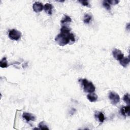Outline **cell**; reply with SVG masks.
<instances>
[{
    "mask_svg": "<svg viewBox=\"0 0 130 130\" xmlns=\"http://www.w3.org/2000/svg\"><path fill=\"white\" fill-rule=\"evenodd\" d=\"M79 2L83 6H89L90 4L88 1H79Z\"/></svg>",
    "mask_w": 130,
    "mask_h": 130,
    "instance_id": "ffe728a7",
    "label": "cell"
},
{
    "mask_svg": "<svg viewBox=\"0 0 130 130\" xmlns=\"http://www.w3.org/2000/svg\"><path fill=\"white\" fill-rule=\"evenodd\" d=\"M119 62L121 65L124 67H126L130 63V58L129 56L126 57H124L122 59L119 60Z\"/></svg>",
    "mask_w": 130,
    "mask_h": 130,
    "instance_id": "8fae6325",
    "label": "cell"
},
{
    "mask_svg": "<svg viewBox=\"0 0 130 130\" xmlns=\"http://www.w3.org/2000/svg\"><path fill=\"white\" fill-rule=\"evenodd\" d=\"M112 54H113V57L117 60H121L124 57L122 52L118 49H114L112 52Z\"/></svg>",
    "mask_w": 130,
    "mask_h": 130,
    "instance_id": "5b68a950",
    "label": "cell"
},
{
    "mask_svg": "<svg viewBox=\"0 0 130 130\" xmlns=\"http://www.w3.org/2000/svg\"><path fill=\"white\" fill-rule=\"evenodd\" d=\"M71 20H72V19H71V17L70 16H69L68 15H65L64 16L63 18L61 20V23L62 24L69 23V22H70L71 21Z\"/></svg>",
    "mask_w": 130,
    "mask_h": 130,
    "instance_id": "5bb4252c",
    "label": "cell"
},
{
    "mask_svg": "<svg viewBox=\"0 0 130 130\" xmlns=\"http://www.w3.org/2000/svg\"><path fill=\"white\" fill-rule=\"evenodd\" d=\"M95 116L99 119V122L101 123H102L105 119L104 115V114L101 112H97V113L95 114Z\"/></svg>",
    "mask_w": 130,
    "mask_h": 130,
    "instance_id": "7c38bea8",
    "label": "cell"
},
{
    "mask_svg": "<svg viewBox=\"0 0 130 130\" xmlns=\"http://www.w3.org/2000/svg\"><path fill=\"white\" fill-rule=\"evenodd\" d=\"M87 99L91 102H94L98 100V96L93 93H89V94L87 95Z\"/></svg>",
    "mask_w": 130,
    "mask_h": 130,
    "instance_id": "30bf717a",
    "label": "cell"
},
{
    "mask_svg": "<svg viewBox=\"0 0 130 130\" xmlns=\"http://www.w3.org/2000/svg\"><path fill=\"white\" fill-rule=\"evenodd\" d=\"M39 128L41 130H49V128L47 127V125L45 124L44 122H41L39 124Z\"/></svg>",
    "mask_w": 130,
    "mask_h": 130,
    "instance_id": "e0dca14e",
    "label": "cell"
},
{
    "mask_svg": "<svg viewBox=\"0 0 130 130\" xmlns=\"http://www.w3.org/2000/svg\"><path fill=\"white\" fill-rule=\"evenodd\" d=\"M79 81L81 82L83 86L84 91L86 93H92L95 91V86L93 83L91 82H89L86 79H82L79 80Z\"/></svg>",
    "mask_w": 130,
    "mask_h": 130,
    "instance_id": "7a4b0ae2",
    "label": "cell"
},
{
    "mask_svg": "<svg viewBox=\"0 0 130 130\" xmlns=\"http://www.w3.org/2000/svg\"><path fill=\"white\" fill-rule=\"evenodd\" d=\"M22 117L28 122H29L30 121H34L36 119L35 116L33 114L28 112H24L22 114Z\"/></svg>",
    "mask_w": 130,
    "mask_h": 130,
    "instance_id": "52a82bcc",
    "label": "cell"
},
{
    "mask_svg": "<svg viewBox=\"0 0 130 130\" xmlns=\"http://www.w3.org/2000/svg\"><path fill=\"white\" fill-rule=\"evenodd\" d=\"M107 2L111 5H116L119 3V1L116 0H110V1H107Z\"/></svg>",
    "mask_w": 130,
    "mask_h": 130,
    "instance_id": "d6986e66",
    "label": "cell"
},
{
    "mask_svg": "<svg viewBox=\"0 0 130 130\" xmlns=\"http://www.w3.org/2000/svg\"><path fill=\"white\" fill-rule=\"evenodd\" d=\"M123 100L128 105H130V95L129 93H126L125 95L123 97Z\"/></svg>",
    "mask_w": 130,
    "mask_h": 130,
    "instance_id": "2e32d148",
    "label": "cell"
},
{
    "mask_svg": "<svg viewBox=\"0 0 130 130\" xmlns=\"http://www.w3.org/2000/svg\"><path fill=\"white\" fill-rule=\"evenodd\" d=\"M130 105H128L127 106L123 107L120 110V112L122 114L125 116H130Z\"/></svg>",
    "mask_w": 130,
    "mask_h": 130,
    "instance_id": "ba28073f",
    "label": "cell"
},
{
    "mask_svg": "<svg viewBox=\"0 0 130 130\" xmlns=\"http://www.w3.org/2000/svg\"><path fill=\"white\" fill-rule=\"evenodd\" d=\"M92 19V16L89 14H86L84 15V19H83V21L84 22V23H89L90 21Z\"/></svg>",
    "mask_w": 130,
    "mask_h": 130,
    "instance_id": "9a60e30c",
    "label": "cell"
},
{
    "mask_svg": "<svg viewBox=\"0 0 130 130\" xmlns=\"http://www.w3.org/2000/svg\"><path fill=\"white\" fill-rule=\"evenodd\" d=\"M126 28H127V29L128 30H129V29H130V23H128V24H127V27Z\"/></svg>",
    "mask_w": 130,
    "mask_h": 130,
    "instance_id": "44dd1931",
    "label": "cell"
},
{
    "mask_svg": "<svg viewBox=\"0 0 130 130\" xmlns=\"http://www.w3.org/2000/svg\"><path fill=\"white\" fill-rule=\"evenodd\" d=\"M60 33L57 35L55 40L60 46H65L70 42L72 43L75 41V37L73 34L71 33V29L66 26H63L60 29Z\"/></svg>",
    "mask_w": 130,
    "mask_h": 130,
    "instance_id": "6da1fadb",
    "label": "cell"
},
{
    "mask_svg": "<svg viewBox=\"0 0 130 130\" xmlns=\"http://www.w3.org/2000/svg\"><path fill=\"white\" fill-rule=\"evenodd\" d=\"M103 5L104 7L108 10H110L111 9L110 5L107 2V1H104L103 3Z\"/></svg>",
    "mask_w": 130,
    "mask_h": 130,
    "instance_id": "ac0fdd59",
    "label": "cell"
},
{
    "mask_svg": "<svg viewBox=\"0 0 130 130\" xmlns=\"http://www.w3.org/2000/svg\"><path fill=\"white\" fill-rule=\"evenodd\" d=\"M109 99L111 103L114 105H116L120 101V97L119 95L113 92H111L109 94Z\"/></svg>",
    "mask_w": 130,
    "mask_h": 130,
    "instance_id": "277c9868",
    "label": "cell"
},
{
    "mask_svg": "<svg viewBox=\"0 0 130 130\" xmlns=\"http://www.w3.org/2000/svg\"><path fill=\"white\" fill-rule=\"evenodd\" d=\"M8 66L6 57H3L0 61V67L2 68H7Z\"/></svg>",
    "mask_w": 130,
    "mask_h": 130,
    "instance_id": "4fadbf2b",
    "label": "cell"
},
{
    "mask_svg": "<svg viewBox=\"0 0 130 130\" xmlns=\"http://www.w3.org/2000/svg\"><path fill=\"white\" fill-rule=\"evenodd\" d=\"M53 6L50 3H46L44 6V9L46 13L49 15L52 14Z\"/></svg>",
    "mask_w": 130,
    "mask_h": 130,
    "instance_id": "9c48e42d",
    "label": "cell"
},
{
    "mask_svg": "<svg viewBox=\"0 0 130 130\" xmlns=\"http://www.w3.org/2000/svg\"><path fill=\"white\" fill-rule=\"evenodd\" d=\"M8 35L9 37L11 40L17 41L20 39L21 34L19 31L15 29H13L9 31Z\"/></svg>",
    "mask_w": 130,
    "mask_h": 130,
    "instance_id": "3957f363",
    "label": "cell"
},
{
    "mask_svg": "<svg viewBox=\"0 0 130 130\" xmlns=\"http://www.w3.org/2000/svg\"><path fill=\"white\" fill-rule=\"evenodd\" d=\"M33 9L34 11L36 13H39L44 9V6H43L42 3L38 2H36L33 5Z\"/></svg>",
    "mask_w": 130,
    "mask_h": 130,
    "instance_id": "8992f818",
    "label": "cell"
}]
</instances>
